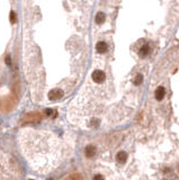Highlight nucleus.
Segmentation results:
<instances>
[{
	"label": "nucleus",
	"instance_id": "obj_10",
	"mask_svg": "<svg viewBox=\"0 0 179 180\" xmlns=\"http://www.w3.org/2000/svg\"><path fill=\"white\" fill-rule=\"evenodd\" d=\"M94 178H95V179H103V177H101V176H95Z\"/></svg>",
	"mask_w": 179,
	"mask_h": 180
},
{
	"label": "nucleus",
	"instance_id": "obj_1",
	"mask_svg": "<svg viewBox=\"0 0 179 180\" xmlns=\"http://www.w3.org/2000/svg\"><path fill=\"white\" fill-rule=\"evenodd\" d=\"M91 78H93L94 82H96V83H103L106 79V74L101 70H95L93 74H91Z\"/></svg>",
	"mask_w": 179,
	"mask_h": 180
},
{
	"label": "nucleus",
	"instance_id": "obj_11",
	"mask_svg": "<svg viewBox=\"0 0 179 180\" xmlns=\"http://www.w3.org/2000/svg\"><path fill=\"white\" fill-rule=\"evenodd\" d=\"M6 61H7V64H8V65H10V60H9V57H7V60H6Z\"/></svg>",
	"mask_w": 179,
	"mask_h": 180
},
{
	"label": "nucleus",
	"instance_id": "obj_5",
	"mask_svg": "<svg viewBox=\"0 0 179 180\" xmlns=\"http://www.w3.org/2000/svg\"><path fill=\"white\" fill-rule=\"evenodd\" d=\"M85 153H86V155L88 158H93L96 154V148L94 145H88L86 148V150H85Z\"/></svg>",
	"mask_w": 179,
	"mask_h": 180
},
{
	"label": "nucleus",
	"instance_id": "obj_4",
	"mask_svg": "<svg viewBox=\"0 0 179 180\" xmlns=\"http://www.w3.org/2000/svg\"><path fill=\"white\" fill-rule=\"evenodd\" d=\"M116 160H117V162H119V163H125L126 160H127V154H126V152H124V151L118 152L117 155H116Z\"/></svg>",
	"mask_w": 179,
	"mask_h": 180
},
{
	"label": "nucleus",
	"instance_id": "obj_3",
	"mask_svg": "<svg viewBox=\"0 0 179 180\" xmlns=\"http://www.w3.org/2000/svg\"><path fill=\"white\" fill-rule=\"evenodd\" d=\"M96 51H97L98 53H105L107 51V44L105 43V42H98L97 45H96Z\"/></svg>",
	"mask_w": 179,
	"mask_h": 180
},
{
	"label": "nucleus",
	"instance_id": "obj_6",
	"mask_svg": "<svg viewBox=\"0 0 179 180\" xmlns=\"http://www.w3.org/2000/svg\"><path fill=\"white\" fill-rule=\"evenodd\" d=\"M105 19H106V16H105V14H104V12H101V11H99L98 14L96 15V18H95L96 24H98V25H101L104 22H105Z\"/></svg>",
	"mask_w": 179,
	"mask_h": 180
},
{
	"label": "nucleus",
	"instance_id": "obj_9",
	"mask_svg": "<svg viewBox=\"0 0 179 180\" xmlns=\"http://www.w3.org/2000/svg\"><path fill=\"white\" fill-rule=\"evenodd\" d=\"M10 19H11V22H12V23H14L15 20H16V19H15V14H14L12 11H11V14H10Z\"/></svg>",
	"mask_w": 179,
	"mask_h": 180
},
{
	"label": "nucleus",
	"instance_id": "obj_8",
	"mask_svg": "<svg viewBox=\"0 0 179 180\" xmlns=\"http://www.w3.org/2000/svg\"><path fill=\"white\" fill-rule=\"evenodd\" d=\"M142 81H143L142 74H137V76L135 77V79H134V85L135 86H140L141 83H142Z\"/></svg>",
	"mask_w": 179,
	"mask_h": 180
},
{
	"label": "nucleus",
	"instance_id": "obj_7",
	"mask_svg": "<svg viewBox=\"0 0 179 180\" xmlns=\"http://www.w3.org/2000/svg\"><path fill=\"white\" fill-rule=\"evenodd\" d=\"M149 52H150V46H149V44H144L143 46L141 47V50H140V55L142 56V57H144V56L148 55Z\"/></svg>",
	"mask_w": 179,
	"mask_h": 180
},
{
	"label": "nucleus",
	"instance_id": "obj_2",
	"mask_svg": "<svg viewBox=\"0 0 179 180\" xmlns=\"http://www.w3.org/2000/svg\"><path fill=\"white\" fill-rule=\"evenodd\" d=\"M165 95H166V90H165V88L163 87H158L157 88V90H156V99L157 100H162L165 98Z\"/></svg>",
	"mask_w": 179,
	"mask_h": 180
}]
</instances>
